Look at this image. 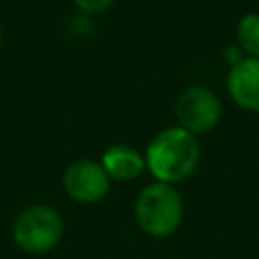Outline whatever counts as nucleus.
<instances>
[{
    "instance_id": "f257e3e1",
    "label": "nucleus",
    "mask_w": 259,
    "mask_h": 259,
    "mask_svg": "<svg viewBox=\"0 0 259 259\" xmlns=\"http://www.w3.org/2000/svg\"><path fill=\"white\" fill-rule=\"evenodd\" d=\"M144 158L146 170L156 178V182L176 184L196 170L200 160L198 140L180 125L166 127L152 138Z\"/></svg>"
},
{
    "instance_id": "f03ea898",
    "label": "nucleus",
    "mask_w": 259,
    "mask_h": 259,
    "mask_svg": "<svg viewBox=\"0 0 259 259\" xmlns=\"http://www.w3.org/2000/svg\"><path fill=\"white\" fill-rule=\"evenodd\" d=\"M134 217L140 231L148 237H172L184 219L182 194L174 184L152 182L140 190L134 204Z\"/></svg>"
},
{
    "instance_id": "7ed1b4c3",
    "label": "nucleus",
    "mask_w": 259,
    "mask_h": 259,
    "mask_svg": "<svg viewBox=\"0 0 259 259\" xmlns=\"http://www.w3.org/2000/svg\"><path fill=\"white\" fill-rule=\"evenodd\" d=\"M65 233L63 217L47 204H32L18 212L12 225V239L24 253L40 255L55 249Z\"/></svg>"
},
{
    "instance_id": "20e7f679",
    "label": "nucleus",
    "mask_w": 259,
    "mask_h": 259,
    "mask_svg": "<svg viewBox=\"0 0 259 259\" xmlns=\"http://www.w3.org/2000/svg\"><path fill=\"white\" fill-rule=\"evenodd\" d=\"M174 113L182 130L198 136L217 127L223 113V105L214 91L202 85H192L180 93Z\"/></svg>"
},
{
    "instance_id": "39448f33",
    "label": "nucleus",
    "mask_w": 259,
    "mask_h": 259,
    "mask_svg": "<svg viewBox=\"0 0 259 259\" xmlns=\"http://www.w3.org/2000/svg\"><path fill=\"white\" fill-rule=\"evenodd\" d=\"M63 188L79 204H95L103 200L111 188V178L103 170L101 162L91 158L75 160L63 174Z\"/></svg>"
},
{
    "instance_id": "423d86ee",
    "label": "nucleus",
    "mask_w": 259,
    "mask_h": 259,
    "mask_svg": "<svg viewBox=\"0 0 259 259\" xmlns=\"http://www.w3.org/2000/svg\"><path fill=\"white\" fill-rule=\"evenodd\" d=\"M227 91L245 111L259 113V59L245 57L227 73Z\"/></svg>"
},
{
    "instance_id": "0eeeda50",
    "label": "nucleus",
    "mask_w": 259,
    "mask_h": 259,
    "mask_svg": "<svg viewBox=\"0 0 259 259\" xmlns=\"http://www.w3.org/2000/svg\"><path fill=\"white\" fill-rule=\"evenodd\" d=\"M101 166L115 182H127L146 170V158L127 144H113L101 156Z\"/></svg>"
},
{
    "instance_id": "6e6552de",
    "label": "nucleus",
    "mask_w": 259,
    "mask_h": 259,
    "mask_svg": "<svg viewBox=\"0 0 259 259\" xmlns=\"http://www.w3.org/2000/svg\"><path fill=\"white\" fill-rule=\"evenodd\" d=\"M237 45L253 59H259V12H247L237 22Z\"/></svg>"
},
{
    "instance_id": "1a4fd4ad",
    "label": "nucleus",
    "mask_w": 259,
    "mask_h": 259,
    "mask_svg": "<svg viewBox=\"0 0 259 259\" xmlns=\"http://www.w3.org/2000/svg\"><path fill=\"white\" fill-rule=\"evenodd\" d=\"M73 2L83 14H99L113 4V0H73Z\"/></svg>"
},
{
    "instance_id": "9d476101",
    "label": "nucleus",
    "mask_w": 259,
    "mask_h": 259,
    "mask_svg": "<svg viewBox=\"0 0 259 259\" xmlns=\"http://www.w3.org/2000/svg\"><path fill=\"white\" fill-rule=\"evenodd\" d=\"M223 57H225L227 65L235 67L237 63H241V61L245 59V53L239 49V45H229V47H225V51H223Z\"/></svg>"
},
{
    "instance_id": "9b49d317",
    "label": "nucleus",
    "mask_w": 259,
    "mask_h": 259,
    "mask_svg": "<svg viewBox=\"0 0 259 259\" xmlns=\"http://www.w3.org/2000/svg\"><path fill=\"white\" fill-rule=\"evenodd\" d=\"M0 40H2V32H0Z\"/></svg>"
}]
</instances>
